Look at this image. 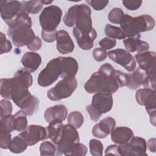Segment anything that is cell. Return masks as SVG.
Returning <instances> with one entry per match:
<instances>
[{"instance_id": "7402d4cb", "label": "cell", "mask_w": 156, "mask_h": 156, "mask_svg": "<svg viewBox=\"0 0 156 156\" xmlns=\"http://www.w3.org/2000/svg\"><path fill=\"white\" fill-rule=\"evenodd\" d=\"M67 115L66 107L63 105L59 104L48 108L44 112V118L48 123L55 119L63 121L67 117Z\"/></svg>"}, {"instance_id": "b9f144b4", "label": "cell", "mask_w": 156, "mask_h": 156, "mask_svg": "<svg viewBox=\"0 0 156 156\" xmlns=\"http://www.w3.org/2000/svg\"><path fill=\"white\" fill-rule=\"evenodd\" d=\"M116 44V41L115 39L110 38L108 37H106L104 38H102L101 40L99 41V44L101 46V48L108 50L110 49L115 46Z\"/></svg>"}, {"instance_id": "44dd1931", "label": "cell", "mask_w": 156, "mask_h": 156, "mask_svg": "<svg viewBox=\"0 0 156 156\" xmlns=\"http://www.w3.org/2000/svg\"><path fill=\"white\" fill-rule=\"evenodd\" d=\"M134 136L133 132L127 127H117L114 128L111 132V140L116 144L127 143Z\"/></svg>"}, {"instance_id": "2e32d148", "label": "cell", "mask_w": 156, "mask_h": 156, "mask_svg": "<svg viewBox=\"0 0 156 156\" xmlns=\"http://www.w3.org/2000/svg\"><path fill=\"white\" fill-rule=\"evenodd\" d=\"M79 46L83 50H90L93 47L94 41L97 37V32L93 28L88 33H82L74 27L73 30Z\"/></svg>"}, {"instance_id": "e575fe53", "label": "cell", "mask_w": 156, "mask_h": 156, "mask_svg": "<svg viewBox=\"0 0 156 156\" xmlns=\"http://www.w3.org/2000/svg\"><path fill=\"white\" fill-rule=\"evenodd\" d=\"M40 155L53 156L56 154L55 145L51 141H46L41 143L40 146Z\"/></svg>"}, {"instance_id": "7c38bea8", "label": "cell", "mask_w": 156, "mask_h": 156, "mask_svg": "<svg viewBox=\"0 0 156 156\" xmlns=\"http://www.w3.org/2000/svg\"><path fill=\"white\" fill-rule=\"evenodd\" d=\"M109 58L116 63L124 67L127 71H133L136 68V61L133 56L123 49H116L107 52Z\"/></svg>"}, {"instance_id": "d4e9b609", "label": "cell", "mask_w": 156, "mask_h": 156, "mask_svg": "<svg viewBox=\"0 0 156 156\" xmlns=\"http://www.w3.org/2000/svg\"><path fill=\"white\" fill-rule=\"evenodd\" d=\"M63 124L62 121L55 119L49 123V126L46 127L47 132V138H49L51 141L56 145L62 135Z\"/></svg>"}, {"instance_id": "8d00e7d4", "label": "cell", "mask_w": 156, "mask_h": 156, "mask_svg": "<svg viewBox=\"0 0 156 156\" xmlns=\"http://www.w3.org/2000/svg\"><path fill=\"white\" fill-rule=\"evenodd\" d=\"M87 152V147L85 145L79 143H76L70 149L66 155L85 156Z\"/></svg>"}, {"instance_id": "30bf717a", "label": "cell", "mask_w": 156, "mask_h": 156, "mask_svg": "<svg viewBox=\"0 0 156 156\" xmlns=\"http://www.w3.org/2000/svg\"><path fill=\"white\" fill-rule=\"evenodd\" d=\"M62 73V64L60 57L51 60L39 74L37 79L38 84L43 87H48L55 82Z\"/></svg>"}, {"instance_id": "603a6c76", "label": "cell", "mask_w": 156, "mask_h": 156, "mask_svg": "<svg viewBox=\"0 0 156 156\" xmlns=\"http://www.w3.org/2000/svg\"><path fill=\"white\" fill-rule=\"evenodd\" d=\"M21 63L24 69L30 73H34L41 65V57L37 52H27L22 57Z\"/></svg>"}, {"instance_id": "d6a6232c", "label": "cell", "mask_w": 156, "mask_h": 156, "mask_svg": "<svg viewBox=\"0 0 156 156\" xmlns=\"http://www.w3.org/2000/svg\"><path fill=\"white\" fill-rule=\"evenodd\" d=\"M13 130V115L11 114L1 118L0 133H11Z\"/></svg>"}, {"instance_id": "83f0119b", "label": "cell", "mask_w": 156, "mask_h": 156, "mask_svg": "<svg viewBox=\"0 0 156 156\" xmlns=\"http://www.w3.org/2000/svg\"><path fill=\"white\" fill-rule=\"evenodd\" d=\"M28 146L26 141L19 135L12 138L9 150L11 152L15 154H20L23 152Z\"/></svg>"}, {"instance_id": "cb8c5ba5", "label": "cell", "mask_w": 156, "mask_h": 156, "mask_svg": "<svg viewBox=\"0 0 156 156\" xmlns=\"http://www.w3.org/2000/svg\"><path fill=\"white\" fill-rule=\"evenodd\" d=\"M129 80L127 87L132 90H136L141 85L146 87L147 77L146 73L140 68H135L132 74H129Z\"/></svg>"}, {"instance_id": "f1b7e54d", "label": "cell", "mask_w": 156, "mask_h": 156, "mask_svg": "<svg viewBox=\"0 0 156 156\" xmlns=\"http://www.w3.org/2000/svg\"><path fill=\"white\" fill-rule=\"evenodd\" d=\"M23 10L28 14H37L43 8L41 0H34L28 1H21Z\"/></svg>"}, {"instance_id": "836d02e7", "label": "cell", "mask_w": 156, "mask_h": 156, "mask_svg": "<svg viewBox=\"0 0 156 156\" xmlns=\"http://www.w3.org/2000/svg\"><path fill=\"white\" fill-rule=\"evenodd\" d=\"M124 13L123 10L118 7H115L112 9L108 15V21L113 24H119L122 21Z\"/></svg>"}, {"instance_id": "ba28073f", "label": "cell", "mask_w": 156, "mask_h": 156, "mask_svg": "<svg viewBox=\"0 0 156 156\" xmlns=\"http://www.w3.org/2000/svg\"><path fill=\"white\" fill-rule=\"evenodd\" d=\"M79 141V135L76 129L68 124L64 125L60 138L55 145V155H66L71 147Z\"/></svg>"}, {"instance_id": "277c9868", "label": "cell", "mask_w": 156, "mask_h": 156, "mask_svg": "<svg viewBox=\"0 0 156 156\" xmlns=\"http://www.w3.org/2000/svg\"><path fill=\"white\" fill-rule=\"evenodd\" d=\"M155 20L149 15H141L136 17H132L125 14L120 23V28L126 37H131L141 36V32L152 30L155 27Z\"/></svg>"}, {"instance_id": "816d5d0a", "label": "cell", "mask_w": 156, "mask_h": 156, "mask_svg": "<svg viewBox=\"0 0 156 156\" xmlns=\"http://www.w3.org/2000/svg\"><path fill=\"white\" fill-rule=\"evenodd\" d=\"M41 1L43 4H49L53 2V1H46V0H44V1L41 0Z\"/></svg>"}, {"instance_id": "9a60e30c", "label": "cell", "mask_w": 156, "mask_h": 156, "mask_svg": "<svg viewBox=\"0 0 156 156\" xmlns=\"http://www.w3.org/2000/svg\"><path fill=\"white\" fill-rule=\"evenodd\" d=\"M112 94L108 93H96L91 100V106L101 115L110 111L113 107Z\"/></svg>"}, {"instance_id": "3957f363", "label": "cell", "mask_w": 156, "mask_h": 156, "mask_svg": "<svg viewBox=\"0 0 156 156\" xmlns=\"http://www.w3.org/2000/svg\"><path fill=\"white\" fill-rule=\"evenodd\" d=\"M91 13V9L88 5L76 4L68 9L63 17V23L69 27L75 25L82 33H88L93 28Z\"/></svg>"}, {"instance_id": "681fc988", "label": "cell", "mask_w": 156, "mask_h": 156, "mask_svg": "<svg viewBox=\"0 0 156 156\" xmlns=\"http://www.w3.org/2000/svg\"><path fill=\"white\" fill-rule=\"evenodd\" d=\"M118 146L116 144H112L108 146L105 151V155H119L118 152Z\"/></svg>"}, {"instance_id": "5b68a950", "label": "cell", "mask_w": 156, "mask_h": 156, "mask_svg": "<svg viewBox=\"0 0 156 156\" xmlns=\"http://www.w3.org/2000/svg\"><path fill=\"white\" fill-rule=\"evenodd\" d=\"M135 57L139 68L147 75V83L146 88L155 90L156 53L154 51H147L138 52Z\"/></svg>"}, {"instance_id": "f35d334b", "label": "cell", "mask_w": 156, "mask_h": 156, "mask_svg": "<svg viewBox=\"0 0 156 156\" xmlns=\"http://www.w3.org/2000/svg\"><path fill=\"white\" fill-rule=\"evenodd\" d=\"M1 112L0 116L2 118L4 116L12 114V103L7 99H2L0 101Z\"/></svg>"}, {"instance_id": "d6986e66", "label": "cell", "mask_w": 156, "mask_h": 156, "mask_svg": "<svg viewBox=\"0 0 156 156\" xmlns=\"http://www.w3.org/2000/svg\"><path fill=\"white\" fill-rule=\"evenodd\" d=\"M62 64V73L60 77H75L78 69L79 65L77 60L71 57H59Z\"/></svg>"}, {"instance_id": "e0dca14e", "label": "cell", "mask_w": 156, "mask_h": 156, "mask_svg": "<svg viewBox=\"0 0 156 156\" xmlns=\"http://www.w3.org/2000/svg\"><path fill=\"white\" fill-rule=\"evenodd\" d=\"M115 125L116 121L113 118L106 117L94 125L92 129V133L98 138H104L111 133Z\"/></svg>"}, {"instance_id": "c3c4849f", "label": "cell", "mask_w": 156, "mask_h": 156, "mask_svg": "<svg viewBox=\"0 0 156 156\" xmlns=\"http://www.w3.org/2000/svg\"><path fill=\"white\" fill-rule=\"evenodd\" d=\"M85 109H86L87 112H88V113L89 114L90 117V119H91V121L97 122V121L99 119L100 117L101 116V115L99 113H98L93 108V107L91 106V104L87 105L86 107H85Z\"/></svg>"}, {"instance_id": "7bdbcfd3", "label": "cell", "mask_w": 156, "mask_h": 156, "mask_svg": "<svg viewBox=\"0 0 156 156\" xmlns=\"http://www.w3.org/2000/svg\"><path fill=\"white\" fill-rule=\"evenodd\" d=\"M122 2L124 6L129 10L138 9L143 2L141 0H123Z\"/></svg>"}, {"instance_id": "4316f807", "label": "cell", "mask_w": 156, "mask_h": 156, "mask_svg": "<svg viewBox=\"0 0 156 156\" xmlns=\"http://www.w3.org/2000/svg\"><path fill=\"white\" fill-rule=\"evenodd\" d=\"M26 115L22 110L18 111L13 115V129L14 130L22 132L27 127V119Z\"/></svg>"}, {"instance_id": "ac0fdd59", "label": "cell", "mask_w": 156, "mask_h": 156, "mask_svg": "<svg viewBox=\"0 0 156 156\" xmlns=\"http://www.w3.org/2000/svg\"><path fill=\"white\" fill-rule=\"evenodd\" d=\"M57 50L62 54L71 53L74 49V44L69 34L65 30H60L57 33Z\"/></svg>"}, {"instance_id": "f907efd6", "label": "cell", "mask_w": 156, "mask_h": 156, "mask_svg": "<svg viewBox=\"0 0 156 156\" xmlns=\"http://www.w3.org/2000/svg\"><path fill=\"white\" fill-rule=\"evenodd\" d=\"M147 146L149 150L151 152H155L156 148H155V138H151L149 139L147 143Z\"/></svg>"}, {"instance_id": "8992f818", "label": "cell", "mask_w": 156, "mask_h": 156, "mask_svg": "<svg viewBox=\"0 0 156 156\" xmlns=\"http://www.w3.org/2000/svg\"><path fill=\"white\" fill-rule=\"evenodd\" d=\"M77 86V82L75 77L63 78L55 87L48 91L47 96L52 101H58L68 98L76 90Z\"/></svg>"}, {"instance_id": "ffe728a7", "label": "cell", "mask_w": 156, "mask_h": 156, "mask_svg": "<svg viewBox=\"0 0 156 156\" xmlns=\"http://www.w3.org/2000/svg\"><path fill=\"white\" fill-rule=\"evenodd\" d=\"M141 36L127 37L123 40L124 47L129 52H141L147 51L149 49V44L147 42L140 40Z\"/></svg>"}, {"instance_id": "74e56055", "label": "cell", "mask_w": 156, "mask_h": 156, "mask_svg": "<svg viewBox=\"0 0 156 156\" xmlns=\"http://www.w3.org/2000/svg\"><path fill=\"white\" fill-rule=\"evenodd\" d=\"M115 78L119 87L127 86L129 80V74H126L119 70H115Z\"/></svg>"}, {"instance_id": "d590c367", "label": "cell", "mask_w": 156, "mask_h": 156, "mask_svg": "<svg viewBox=\"0 0 156 156\" xmlns=\"http://www.w3.org/2000/svg\"><path fill=\"white\" fill-rule=\"evenodd\" d=\"M90 151L94 156H102L103 154V144L98 140L91 139L89 142Z\"/></svg>"}, {"instance_id": "52a82bcc", "label": "cell", "mask_w": 156, "mask_h": 156, "mask_svg": "<svg viewBox=\"0 0 156 156\" xmlns=\"http://www.w3.org/2000/svg\"><path fill=\"white\" fill-rule=\"evenodd\" d=\"M62 16L61 9L51 5L44 8L39 16V21L43 30L54 31L58 26Z\"/></svg>"}, {"instance_id": "9c48e42d", "label": "cell", "mask_w": 156, "mask_h": 156, "mask_svg": "<svg viewBox=\"0 0 156 156\" xmlns=\"http://www.w3.org/2000/svg\"><path fill=\"white\" fill-rule=\"evenodd\" d=\"M135 99L140 105L145 106L150 117V122L155 126L156 121V96L155 90L144 88L138 89L135 93Z\"/></svg>"}, {"instance_id": "4dcf8cb0", "label": "cell", "mask_w": 156, "mask_h": 156, "mask_svg": "<svg viewBox=\"0 0 156 156\" xmlns=\"http://www.w3.org/2000/svg\"><path fill=\"white\" fill-rule=\"evenodd\" d=\"M104 31L107 37L110 38L118 40H124L126 38V35L120 27L111 25L110 24H107L105 26Z\"/></svg>"}, {"instance_id": "ee69618b", "label": "cell", "mask_w": 156, "mask_h": 156, "mask_svg": "<svg viewBox=\"0 0 156 156\" xmlns=\"http://www.w3.org/2000/svg\"><path fill=\"white\" fill-rule=\"evenodd\" d=\"M108 1H99V0H88L86 2L89 4L95 10L100 11L104 9L108 4Z\"/></svg>"}, {"instance_id": "4fadbf2b", "label": "cell", "mask_w": 156, "mask_h": 156, "mask_svg": "<svg viewBox=\"0 0 156 156\" xmlns=\"http://www.w3.org/2000/svg\"><path fill=\"white\" fill-rule=\"evenodd\" d=\"M27 143L28 146L35 145L40 141L47 138L46 127L39 125H30L19 134Z\"/></svg>"}, {"instance_id": "f546056e", "label": "cell", "mask_w": 156, "mask_h": 156, "mask_svg": "<svg viewBox=\"0 0 156 156\" xmlns=\"http://www.w3.org/2000/svg\"><path fill=\"white\" fill-rule=\"evenodd\" d=\"M12 78H2L0 83V94L5 99H11Z\"/></svg>"}, {"instance_id": "bcb514c9", "label": "cell", "mask_w": 156, "mask_h": 156, "mask_svg": "<svg viewBox=\"0 0 156 156\" xmlns=\"http://www.w3.org/2000/svg\"><path fill=\"white\" fill-rule=\"evenodd\" d=\"M57 31H45V30H41V37L42 39L47 42V43H52L55 40H56V37H57Z\"/></svg>"}, {"instance_id": "60d3db41", "label": "cell", "mask_w": 156, "mask_h": 156, "mask_svg": "<svg viewBox=\"0 0 156 156\" xmlns=\"http://www.w3.org/2000/svg\"><path fill=\"white\" fill-rule=\"evenodd\" d=\"M10 133H0V147L4 149H9L12 142Z\"/></svg>"}, {"instance_id": "484cf974", "label": "cell", "mask_w": 156, "mask_h": 156, "mask_svg": "<svg viewBox=\"0 0 156 156\" xmlns=\"http://www.w3.org/2000/svg\"><path fill=\"white\" fill-rule=\"evenodd\" d=\"M14 80L21 86L29 88L33 83V79L30 72L24 69L18 70L14 74Z\"/></svg>"}, {"instance_id": "f6af8a7d", "label": "cell", "mask_w": 156, "mask_h": 156, "mask_svg": "<svg viewBox=\"0 0 156 156\" xmlns=\"http://www.w3.org/2000/svg\"><path fill=\"white\" fill-rule=\"evenodd\" d=\"M93 56L97 62H102L107 57V52L102 48H95L93 51Z\"/></svg>"}, {"instance_id": "5bb4252c", "label": "cell", "mask_w": 156, "mask_h": 156, "mask_svg": "<svg viewBox=\"0 0 156 156\" xmlns=\"http://www.w3.org/2000/svg\"><path fill=\"white\" fill-rule=\"evenodd\" d=\"M23 10L21 2L18 1H1V16L7 24L11 21Z\"/></svg>"}, {"instance_id": "ab89813d", "label": "cell", "mask_w": 156, "mask_h": 156, "mask_svg": "<svg viewBox=\"0 0 156 156\" xmlns=\"http://www.w3.org/2000/svg\"><path fill=\"white\" fill-rule=\"evenodd\" d=\"M0 41H1V54L7 53L12 49V45L10 40L6 38L5 35L2 33H0Z\"/></svg>"}, {"instance_id": "7a4b0ae2", "label": "cell", "mask_w": 156, "mask_h": 156, "mask_svg": "<svg viewBox=\"0 0 156 156\" xmlns=\"http://www.w3.org/2000/svg\"><path fill=\"white\" fill-rule=\"evenodd\" d=\"M7 24V35L16 47L27 46L34 40L35 35L31 28V18L24 10Z\"/></svg>"}, {"instance_id": "8fae6325", "label": "cell", "mask_w": 156, "mask_h": 156, "mask_svg": "<svg viewBox=\"0 0 156 156\" xmlns=\"http://www.w3.org/2000/svg\"><path fill=\"white\" fill-rule=\"evenodd\" d=\"M146 140L140 136H133L126 144L118 146V152L121 156H147Z\"/></svg>"}, {"instance_id": "6da1fadb", "label": "cell", "mask_w": 156, "mask_h": 156, "mask_svg": "<svg viewBox=\"0 0 156 156\" xmlns=\"http://www.w3.org/2000/svg\"><path fill=\"white\" fill-rule=\"evenodd\" d=\"M115 69L108 63L102 65L97 72L94 73L84 85L85 90L90 93H115L119 88L115 78Z\"/></svg>"}, {"instance_id": "1f68e13d", "label": "cell", "mask_w": 156, "mask_h": 156, "mask_svg": "<svg viewBox=\"0 0 156 156\" xmlns=\"http://www.w3.org/2000/svg\"><path fill=\"white\" fill-rule=\"evenodd\" d=\"M68 123L76 129H79L83 123V115L79 111L71 112L68 116Z\"/></svg>"}, {"instance_id": "7dc6e473", "label": "cell", "mask_w": 156, "mask_h": 156, "mask_svg": "<svg viewBox=\"0 0 156 156\" xmlns=\"http://www.w3.org/2000/svg\"><path fill=\"white\" fill-rule=\"evenodd\" d=\"M41 46H42L41 40L38 37L35 36L34 40L29 44H28L26 46L29 50L34 52V51H37L40 50L41 48Z\"/></svg>"}]
</instances>
